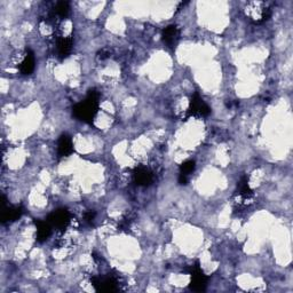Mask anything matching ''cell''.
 I'll return each instance as SVG.
<instances>
[{
  "mask_svg": "<svg viewBox=\"0 0 293 293\" xmlns=\"http://www.w3.org/2000/svg\"><path fill=\"white\" fill-rule=\"evenodd\" d=\"M99 99H100L99 93L95 89H91L84 101L77 103L72 108V114L84 123H92L99 111Z\"/></svg>",
  "mask_w": 293,
  "mask_h": 293,
  "instance_id": "1",
  "label": "cell"
},
{
  "mask_svg": "<svg viewBox=\"0 0 293 293\" xmlns=\"http://www.w3.org/2000/svg\"><path fill=\"white\" fill-rule=\"evenodd\" d=\"M187 272L190 274L191 281L189 288L195 292H203L206 290L207 285V276L203 272L200 265V261H196L195 264L191 265L190 267L188 268Z\"/></svg>",
  "mask_w": 293,
  "mask_h": 293,
  "instance_id": "2",
  "label": "cell"
},
{
  "mask_svg": "<svg viewBox=\"0 0 293 293\" xmlns=\"http://www.w3.org/2000/svg\"><path fill=\"white\" fill-rule=\"evenodd\" d=\"M211 114V108L206 105L198 93H193V95L189 102L186 118L189 117H207Z\"/></svg>",
  "mask_w": 293,
  "mask_h": 293,
  "instance_id": "3",
  "label": "cell"
},
{
  "mask_svg": "<svg viewBox=\"0 0 293 293\" xmlns=\"http://www.w3.org/2000/svg\"><path fill=\"white\" fill-rule=\"evenodd\" d=\"M47 221L51 223L53 228L57 229V231H63V229H66L69 226L71 221V215L69 211L66 209H57L48 215Z\"/></svg>",
  "mask_w": 293,
  "mask_h": 293,
  "instance_id": "4",
  "label": "cell"
},
{
  "mask_svg": "<svg viewBox=\"0 0 293 293\" xmlns=\"http://www.w3.org/2000/svg\"><path fill=\"white\" fill-rule=\"evenodd\" d=\"M92 285L99 292H116L119 290L118 281L115 276H106V277H92Z\"/></svg>",
  "mask_w": 293,
  "mask_h": 293,
  "instance_id": "5",
  "label": "cell"
},
{
  "mask_svg": "<svg viewBox=\"0 0 293 293\" xmlns=\"http://www.w3.org/2000/svg\"><path fill=\"white\" fill-rule=\"evenodd\" d=\"M238 191L236 192V203L240 206H246L253 198V191L249 186V179L243 177L237 184Z\"/></svg>",
  "mask_w": 293,
  "mask_h": 293,
  "instance_id": "6",
  "label": "cell"
},
{
  "mask_svg": "<svg viewBox=\"0 0 293 293\" xmlns=\"http://www.w3.org/2000/svg\"><path fill=\"white\" fill-rule=\"evenodd\" d=\"M3 213H2V222H14L19 220L23 214V209L21 206H6V200L3 196Z\"/></svg>",
  "mask_w": 293,
  "mask_h": 293,
  "instance_id": "7",
  "label": "cell"
},
{
  "mask_svg": "<svg viewBox=\"0 0 293 293\" xmlns=\"http://www.w3.org/2000/svg\"><path fill=\"white\" fill-rule=\"evenodd\" d=\"M133 180L138 186L147 187L150 186L152 181H154V175L150 172V170L144 168V166H139V168L134 170Z\"/></svg>",
  "mask_w": 293,
  "mask_h": 293,
  "instance_id": "8",
  "label": "cell"
},
{
  "mask_svg": "<svg viewBox=\"0 0 293 293\" xmlns=\"http://www.w3.org/2000/svg\"><path fill=\"white\" fill-rule=\"evenodd\" d=\"M161 39L169 47H174L180 39V30L177 25H169L161 32Z\"/></svg>",
  "mask_w": 293,
  "mask_h": 293,
  "instance_id": "9",
  "label": "cell"
},
{
  "mask_svg": "<svg viewBox=\"0 0 293 293\" xmlns=\"http://www.w3.org/2000/svg\"><path fill=\"white\" fill-rule=\"evenodd\" d=\"M74 152V143L67 134H62L57 142V154L60 157H68Z\"/></svg>",
  "mask_w": 293,
  "mask_h": 293,
  "instance_id": "10",
  "label": "cell"
},
{
  "mask_svg": "<svg viewBox=\"0 0 293 293\" xmlns=\"http://www.w3.org/2000/svg\"><path fill=\"white\" fill-rule=\"evenodd\" d=\"M36 228H37V242L39 243H44L48 240V237L51 236L52 234V226L47 220L46 221H43V220H36L35 221Z\"/></svg>",
  "mask_w": 293,
  "mask_h": 293,
  "instance_id": "11",
  "label": "cell"
},
{
  "mask_svg": "<svg viewBox=\"0 0 293 293\" xmlns=\"http://www.w3.org/2000/svg\"><path fill=\"white\" fill-rule=\"evenodd\" d=\"M35 67H36L35 54L31 51H28L25 54L23 61H22L21 64H20L21 74L22 75H31L35 70Z\"/></svg>",
  "mask_w": 293,
  "mask_h": 293,
  "instance_id": "12",
  "label": "cell"
},
{
  "mask_svg": "<svg viewBox=\"0 0 293 293\" xmlns=\"http://www.w3.org/2000/svg\"><path fill=\"white\" fill-rule=\"evenodd\" d=\"M72 49V39L70 37L60 38L57 42V52L60 58H66L69 56Z\"/></svg>",
  "mask_w": 293,
  "mask_h": 293,
  "instance_id": "13",
  "label": "cell"
},
{
  "mask_svg": "<svg viewBox=\"0 0 293 293\" xmlns=\"http://www.w3.org/2000/svg\"><path fill=\"white\" fill-rule=\"evenodd\" d=\"M195 168H196L195 161L191 160V159L186 160L184 163L180 165V175H183V177L188 178L189 175H190L193 171H195Z\"/></svg>",
  "mask_w": 293,
  "mask_h": 293,
  "instance_id": "14",
  "label": "cell"
},
{
  "mask_svg": "<svg viewBox=\"0 0 293 293\" xmlns=\"http://www.w3.org/2000/svg\"><path fill=\"white\" fill-rule=\"evenodd\" d=\"M55 13L58 17H62V19H64L68 15H69L70 13V6H69V3L68 2H60L56 4L55 6Z\"/></svg>",
  "mask_w": 293,
  "mask_h": 293,
  "instance_id": "15",
  "label": "cell"
},
{
  "mask_svg": "<svg viewBox=\"0 0 293 293\" xmlns=\"http://www.w3.org/2000/svg\"><path fill=\"white\" fill-rule=\"evenodd\" d=\"M95 216H96V213L94 211H88L85 213L84 215V218H85V221L88 222V223H92L94 221V219H95Z\"/></svg>",
  "mask_w": 293,
  "mask_h": 293,
  "instance_id": "16",
  "label": "cell"
}]
</instances>
